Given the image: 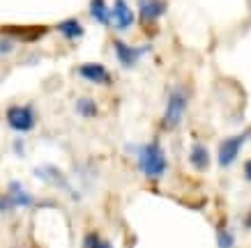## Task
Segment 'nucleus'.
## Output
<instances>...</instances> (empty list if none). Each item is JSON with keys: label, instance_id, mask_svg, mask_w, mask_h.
Segmentation results:
<instances>
[{"label": "nucleus", "instance_id": "nucleus-1", "mask_svg": "<svg viewBox=\"0 0 251 248\" xmlns=\"http://www.w3.org/2000/svg\"><path fill=\"white\" fill-rule=\"evenodd\" d=\"M136 165L148 181H159L168 173V157L159 140H150L136 147Z\"/></svg>", "mask_w": 251, "mask_h": 248}, {"label": "nucleus", "instance_id": "nucleus-2", "mask_svg": "<svg viewBox=\"0 0 251 248\" xmlns=\"http://www.w3.org/2000/svg\"><path fill=\"white\" fill-rule=\"evenodd\" d=\"M187 108H189V90L184 85H175L166 97V108H164V115H161V127L166 131L177 129L182 124L184 115H187Z\"/></svg>", "mask_w": 251, "mask_h": 248}, {"label": "nucleus", "instance_id": "nucleus-3", "mask_svg": "<svg viewBox=\"0 0 251 248\" xmlns=\"http://www.w3.org/2000/svg\"><path fill=\"white\" fill-rule=\"evenodd\" d=\"M37 122H39V117L32 104H12L5 108V124L19 135H25V134H30V131H35Z\"/></svg>", "mask_w": 251, "mask_h": 248}, {"label": "nucleus", "instance_id": "nucleus-4", "mask_svg": "<svg viewBox=\"0 0 251 248\" xmlns=\"http://www.w3.org/2000/svg\"><path fill=\"white\" fill-rule=\"evenodd\" d=\"M247 138H251V131H242V134H237V135L224 138L219 143V150H217V165L226 170V168H230V165L235 163L244 143H247Z\"/></svg>", "mask_w": 251, "mask_h": 248}, {"label": "nucleus", "instance_id": "nucleus-5", "mask_svg": "<svg viewBox=\"0 0 251 248\" xmlns=\"http://www.w3.org/2000/svg\"><path fill=\"white\" fill-rule=\"evenodd\" d=\"M113 55L115 60H118V65H120L122 69H134L138 65V62L143 60V55L148 51H150V46H134L129 44V42H125V39H113Z\"/></svg>", "mask_w": 251, "mask_h": 248}, {"label": "nucleus", "instance_id": "nucleus-6", "mask_svg": "<svg viewBox=\"0 0 251 248\" xmlns=\"http://www.w3.org/2000/svg\"><path fill=\"white\" fill-rule=\"evenodd\" d=\"M35 175H37V177H39L42 181H46V184L55 186L58 191H65V193H69V196L74 198V200H78V193L74 191V186H72L69 177H67L65 173H62L58 165H53V163L39 165V168H35Z\"/></svg>", "mask_w": 251, "mask_h": 248}, {"label": "nucleus", "instance_id": "nucleus-7", "mask_svg": "<svg viewBox=\"0 0 251 248\" xmlns=\"http://www.w3.org/2000/svg\"><path fill=\"white\" fill-rule=\"evenodd\" d=\"M78 78H83L85 83H92V85H101V88H108L113 85V74L106 65L101 62H83L76 67Z\"/></svg>", "mask_w": 251, "mask_h": 248}, {"label": "nucleus", "instance_id": "nucleus-8", "mask_svg": "<svg viewBox=\"0 0 251 248\" xmlns=\"http://www.w3.org/2000/svg\"><path fill=\"white\" fill-rule=\"evenodd\" d=\"M136 25V12L131 9L127 0H115L111 5V28L118 32H127Z\"/></svg>", "mask_w": 251, "mask_h": 248}, {"label": "nucleus", "instance_id": "nucleus-9", "mask_svg": "<svg viewBox=\"0 0 251 248\" xmlns=\"http://www.w3.org/2000/svg\"><path fill=\"white\" fill-rule=\"evenodd\" d=\"M49 32L46 25H5L0 28V35L14 39V42H37Z\"/></svg>", "mask_w": 251, "mask_h": 248}, {"label": "nucleus", "instance_id": "nucleus-10", "mask_svg": "<svg viewBox=\"0 0 251 248\" xmlns=\"http://www.w3.org/2000/svg\"><path fill=\"white\" fill-rule=\"evenodd\" d=\"M168 12L166 0H138V21L143 25H152Z\"/></svg>", "mask_w": 251, "mask_h": 248}, {"label": "nucleus", "instance_id": "nucleus-11", "mask_svg": "<svg viewBox=\"0 0 251 248\" xmlns=\"http://www.w3.org/2000/svg\"><path fill=\"white\" fill-rule=\"evenodd\" d=\"M7 196H9V200H12V204H14V209H30V207L37 204V198L16 180L7 184Z\"/></svg>", "mask_w": 251, "mask_h": 248}, {"label": "nucleus", "instance_id": "nucleus-12", "mask_svg": "<svg viewBox=\"0 0 251 248\" xmlns=\"http://www.w3.org/2000/svg\"><path fill=\"white\" fill-rule=\"evenodd\" d=\"M189 163L194 170L198 173H205L210 163H212V157H210V150H207L205 143H201V140H194L189 147Z\"/></svg>", "mask_w": 251, "mask_h": 248}, {"label": "nucleus", "instance_id": "nucleus-13", "mask_svg": "<svg viewBox=\"0 0 251 248\" xmlns=\"http://www.w3.org/2000/svg\"><path fill=\"white\" fill-rule=\"evenodd\" d=\"M55 30L60 37H65L67 42H78V39L85 35L83 23L78 21L76 16H69V19H62V21L55 23Z\"/></svg>", "mask_w": 251, "mask_h": 248}, {"label": "nucleus", "instance_id": "nucleus-14", "mask_svg": "<svg viewBox=\"0 0 251 248\" xmlns=\"http://www.w3.org/2000/svg\"><path fill=\"white\" fill-rule=\"evenodd\" d=\"M88 14H90L92 21L104 25V28L111 25V5L106 0H90L88 2Z\"/></svg>", "mask_w": 251, "mask_h": 248}, {"label": "nucleus", "instance_id": "nucleus-15", "mask_svg": "<svg viewBox=\"0 0 251 248\" xmlns=\"http://www.w3.org/2000/svg\"><path fill=\"white\" fill-rule=\"evenodd\" d=\"M74 113L83 120H95L99 115V104L92 97H78L74 101Z\"/></svg>", "mask_w": 251, "mask_h": 248}, {"label": "nucleus", "instance_id": "nucleus-16", "mask_svg": "<svg viewBox=\"0 0 251 248\" xmlns=\"http://www.w3.org/2000/svg\"><path fill=\"white\" fill-rule=\"evenodd\" d=\"M83 248H113V244L108 239H104L97 230H90V232H85V237H83Z\"/></svg>", "mask_w": 251, "mask_h": 248}, {"label": "nucleus", "instance_id": "nucleus-17", "mask_svg": "<svg viewBox=\"0 0 251 248\" xmlns=\"http://www.w3.org/2000/svg\"><path fill=\"white\" fill-rule=\"evenodd\" d=\"M217 246L219 248H235V234L226 225L217 227Z\"/></svg>", "mask_w": 251, "mask_h": 248}, {"label": "nucleus", "instance_id": "nucleus-18", "mask_svg": "<svg viewBox=\"0 0 251 248\" xmlns=\"http://www.w3.org/2000/svg\"><path fill=\"white\" fill-rule=\"evenodd\" d=\"M14 48H16L14 39L0 35V58H7V55H12V53H14Z\"/></svg>", "mask_w": 251, "mask_h": 248}, {"label": "nucleus", "instance_id": "nucleus-19", "mask_svg": "<svg viewBox=\"0 0 251 248\" xmlns=\"http://www.w3.org/2000/svg\"><path fill=\"white\" fill-rule=\"evenodd\" d=\"M7 211H14V204L7 193H0V214H7Z\"/></svg>", "mask_w": 251, "mask_h": 248}, {"label": "nucleus", "instance_id": "nucleus-20", "mask_svg": "<svg viewBox=\"0 0 251 248\" xmlns=\"http://www.w3.org/2000/svg\"><path fill=\"white\" fill-rule=\"evenodd\" d=\"M12 150H14L16 157H25V140H23V138H16L14 145H12Z\"/></svg>", "mask_w": 251, "mask_h": 248}, {"label": "nucleus", "instance_id": "nucleus-21", "mask_svg": "<svg viewBox=\"0 0 251 248\" xmlns=\"http://www.w3.org/2000/svg\"><path fill=\"white\" fill-rule=\"evenodd\" d=\"M242 173H244V180H247V181L251 184V158H247V161H244Z\"/></svg>", "mask_w": 251, "mask_h": 248}]
</instances>
